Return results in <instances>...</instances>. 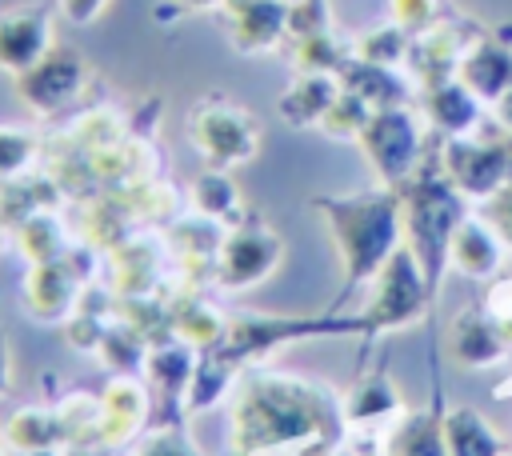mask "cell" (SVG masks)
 <instances>
[{"instance_id":"obj_1","label":"cell","mask_w":512,"mask_h":456,"mask_svg":"<svg viewBox=\"0 0 512 456\" xmlns=\"http://www.w3.org/2000/svg\"><path fill=\"white\" fill-rule=\"evenodd\" d=\"M344 404L332 388L292 372H248L228 404L232 456L324 452L344 436Z\"/></svg>"},{"instance_id":"obj_2","label":"cell","mask_w":512,"mask_h":456,"mask_svg":"<svg viewBox=\"0 0 512 456\" xmlns=\"http://www.w3.org/2000/svg\"><path fill=\"white\" fill-rule=\"evenodd\" d=\"M308 208L324 220L336 256H340V276L344 288L332 304V312L364 284H372V276L384 268V260L404 244V220H400V192L380 184L368 192H352V196H312Z\"/></svg>"},{"instance_id":"obj_3","label":"cell","mask_w":512,"mask_h":456,"mask_svg":"<svg viewBox=\"0 0 512 456\" xmlns=\"http://www.w3.org/2000/svg\"><path fill=\"white\" fill-rule=\"evenodd\" d=\"M400 192V220H404V244L412 248V256L420 260L424 268V280L432 288V300H436V288H440V272L448 264V240L456 232V224L468 216L464 212V196L448 184L440 160H420L416 172L396 184Z\"/></svg>"},{"instance_id":"obj_4","label":"cell","mask_w":512,"mask_h":456,"mask_svg":"<svg viewBox=\"0 0 512 456\" xmlns=\"http://www.w3.org/2000/svg\"><path fill=\"white\" fill-rule=\"evenodd\" d=\"M312 336H364V320L360 316H336V312H324V316L232 312L220 344L208 348V352H216V356L248 368L260 356H268L272 348L292 344V340H312Z\"/></svg>"},{"instance_id":"obj_5","label":"cell","mask_w":512,"mask_h":456,"mask_svg":"<svg viewBox=\"0 0 512 456\" xmlns=\"http://www.w3.org/2000/svg\"><path fill=\"white\" fill-rule=\"evenodd\" d=\"M432 300V288L424 280V268L420 260L412 256L408 244H400L384 268L372 276V296L368 304L360 308V320H364V336H380V332H396V328H408L412 320L424 316Z\"/></svg>"},{"instance_id":"obj_6","label":"cell","mask_w":512,"mask_h":456,"mask_svg":"<svg viewBox=\"0 0 512 456\" xmlns=\"http://www.w3.org/2000/svg\"><path fill=\"white\" fill-rule=\"evenodd\" d=\"M188 144L208 168H240L260 152V124L236 100L208 96L188 112Z\"/></svg>"},{"instance_id":"obj_7","label":"cell","mask_w":512,"mask_h":456,"mask_svg":"<svg viewBox=\"0 0 512 456\" xmlns=\"http://www.w3.org/2000/svg\"><path fill=\"white\" fill-rule=\"evenodd\" d=\"M284 260V240L272 224H264L260 216H240L224 228V240L216 248V268H212V284L220 292H244L264 284Z\"/></svg>"},{"instance_id":"obj_8","label":"cell","mask_w":512,"mask_h":456,"mask_svg":"<svg viewBox=\"0 0 512 456\" xmlns=\"http://www.w3.org/2000/svg\"><path fill=\"white\" fill-rule=\"evenodd\" d=\"M360 152L368 156V164L376 168L380 184L396 188L404 184L416 164L424 160V136H420V124L416 116L404 108V104H392V108H372L364 132H360Z\"/></svg>"},{"instance_id":"obj_9","label":"cell","mask_w":512,"mask_h":456,"mask_svg":"<svg viewBox=\"0 0 512 456\" xmlns=\"http://www.w3.org/2000/svg\"><path fill=\"white\" fill-rule=\"evenodd\" d=\"M440 168L464 200H488L508 184L504 128L488 136H448L440 148Z\"/></svg>"},{"instance_id":"obj_10","label":"cell","mask_w":512,"mask_h":456,"mask_svg":"<svg viewBox=\"0 0 512 456\" xmlns=\"http://www.w3.org/2000/svg\"><path fill=\"white\" fill-rule=\"evenodd\" d=\"M84 80H88L84 56L72 44H52L28 72L12 76V88L36 116H56L80 96Z\"/></svg>"},{"instance_id":"obj_11","label":"cell","mask_w":512,"mask_h":456,"mask_svg":"<svg viewBox=\"0 0 512 456\" xmlns=\"http://www.w3.org/2000/svg\"><path fill=\"white\" fill-rule=\"evenodd\" d=\"M80 296H84V280L68 256L48 264H28L20 280V308L36 324H64L76 312Z\"/></svg>"},{"instance_id":"obj_12","label":"cell","mask_w":512,"mask_h":456,"mask_svg":"<svg viewBox=\"0 0 512 456\" xmlns=\"http://www.w3.org/2000/svg\"><path fill=\"white\" fill-rule=\"evenodd\" d=\"M148 412H152V388L132 372L112 376L100 392V444L104 448L132 444L144 432Z\"/></svg>"},{"instance_id":"obj_13","label":"cell","mask_w":512,"mask_h":456,"mask_svg":"<svg viewBox=\"0 0 512 456\" xmlns=\"http://www.w3.org/2000/svg\"><path fill=\"white\" fill-rule=\"evenodd\" d=\"M52 20L40 4L0 8V72L20 76L52 48Z\"/></svg>"},{"instance_id":"obj_14","label":"cell","mask_w":512,"mask_h":456,"mask_svg":"<svg viewBox=\"0 0 512 456\" xmlns=\"http://www.w3.org/2000/svg\"><path fill=\"white\" fill-rule=\"evenodd\" d=\"M220 12L232 48L244 56L272 52L288 40V8L276 0H224Z\"/></svg>"},{"instance_id":"obj_15","label":"cell","mask_w":512,"mask_h":456,"mask_svg":"<svg viewBox=\"0 0 512 456\" xmlns=\"http://www.w3.org/2000/svg\"><path fill=\"white\" fill-rule=\"evenodd\" d=\"M508 340L488 308H460L448 324V352L460 368H492L508 356Z\"/></svg>"},{"instance_id":"obj_16","label":"cell","mask_w":512,"mask_h":456,"mask_svg":"<svg viewBox=\"0 0 512 456\" xmlns=\"http://www.w3.org/2000/svg\"><path fill=\"white\" fill-rule=\"evenodd\" d=\"M456 80L476 96V100H500L508 88H512V52L504 40H492V36H476L464 56H460V68H456Z\"/></svg>"},{"instance_id":"obj_17","label":"cell","mask_w":512,"mask_h":456,"mask_svg":"<svg viewBox=\"0 0 512 456\" xmlns=\"http://www.w3.org/2000/svg\"><path fill=\"white\" fill-rule=\"evenodd\" d=\"M196 348H188L184 340H176V336H164V340H156V344H148V356H144V380H148V388L156 392V396H164V404H168V412H176V408H184V392H188V384H192V372H196Z\"/></svg>"},{"instance_id":"obj_18","label":"cell","mask_w":512,"mask_h":456,"mask_svg":"<svg viewBox=\"0 0 512 456\" xmlns=\"http://www.w3.org/2000/svg\"><path fill=\"white\" fill-rule=\"evenodd\" d=\"M448 264L468 276V280H488L496 276V268L504 264V244H500V232L480 220V216H464L448 240Z\"/></svg>"},{"instance_id":"obj_19","label":"cell","mask_w":512,"mask_h":456,"mask_svg":"<svg viewBox=\"0 0 512 456\" xmlns=\"http://www.w3.org/2000/svg\"><path fill=\"white\" fill-rule=\"evenodd\" d=\"M464 48H468V44H464L460 28H452V24H432V28H424L420 36H412L408 64H412V76L420 80V88L440 84V80H452L456 68H460Z\"/></svg>"},{"instance_id":"obj_20","label":"cell","mask_w":512,"mask_h":456,"mask_svg":"<svg viewBox=\"0 0 512 456\" xmlns=\"http://www.w3.org/2000/svg\"><path fill=\"white\" fill-rule=\"evenodd\" d=\"M336 92H340L336 72H296V80L280 92L276 112L292 128H316L320 116L328 112V104L336 100Z\"/></svg>"},{"instance_id":"obj_21","label":"cell","mask_w":512,"mask_h":456,"mask_svg":"<svg viewBox=\"0 0 512 456\" xmlns=\"http://www.w3.org/2000/svg\"><path fill=\"white\" fill-rule=\"evenodd\" d=\"M228 316H232V312H220L212 300L184 292L180 300L168 304V332H172L176 340H184L188 348L208 352V348L220 344V336H224V328H228Z\"/></svg>"},{"instance_id":"obj_22","label":"cell","mask_w":512,"mask_h":456,"mask_svg":"<svg viewBox=\"0 0 512 456\" xmlns=\"http://www.w3.org/2000/svg\"><path fill=\"white\" fill-rule=\"evenodd\" d=\"M424 116L444 136H468L476 128L480 100L452 76V80H440V84H428L424 88Z\"/></svg>"},{"instance_id":"obj_23","label":"cell","mask_w":512,"mask_h":456,"mask_svg":"<svg viewBox=\"0 0 512 456\" xmlns=\"http://www.w3.org/2000/svg\"><path fill=\"white\" fill-rule=\"evenodd\" d=\"M12 240L16 252L28 264H48V260H64L68 256V232L60 224V216L52 208H36L24 220L12 224Z\"/></svg>"},{"instance_id":"obj_24","label":"cell","mask_w":512,"mask_h":456,"mask_svg":"<svg viewBox=\"0 0 512 456\" xmlns=\"http://www.w3.org/2000/svg\"><path fill=\"white\" fill-rule=\"evenodd\" d=\"M4 444L20 456H32V452H48L60 444V424H56V408H44V404H20L4 428H0Z\"/></svg>"},{"instance_id":"obj_25","label":"cell","mask_w":512,"mask_h":456,"mask_svg":"<svg viewBox=\"0 0 512 456\" xmlns=\"http://www.w3.org/2000/svg\"><path fill=\"white\" fill-rule=\"evenodd\" d=\"M188 208L208 216V220H216V224L240 220V192H236L228 168H204L188 184Z\"/></svg>"},{"instance_id":"obj_26","label":"cell","mask_w":512,"mask_h":456,"mask_svg":"<svg viewBox=\"0 0 512 456\" xmlns=\"http://www.w3.org/2000/svg\"><path fill=\"white\" fill-rule=\"evenodd\" d=\"M388 456H448L444 416H436L432 408L400 416V424L388 436Z\"/></svg>"},{"instance_id":"obj_27","label":"cell","mask_w":512,"mask_h":456,"mask_svg":"<svg viewBox=\"0 0 512 456\" xmlns=\"http://www.w3.org/2000/svg\"><path fill=\"white\" fill-rule=\"evenodd\" d=\"M392 412H400V396H396V388L384 372H372V376L356 380V388L344 396V424L348 428H368V424H376Z\"/></svg>"},{"instance_id":"obj_28","label":"cell","mask_w":512,"mask_h":456,"mask_svg":"<svg viewBox=\"0 0 512 456\" xmlns=\"http://www.w3.org/2000/svg\"><path fill=\"white\" fill-rule=\"evenodd\" d=\"M60 444L68 448H104L100 444V396L92 392H68L56 404Z\"/></svg>"},{"instance_id":"obj_29","label":"cell","mask_w":512,"mask_h":456,"mask_svg":"<svg viewBox=\"0 0 512 456\" xmlns=\"http://www.w3.org/2000/svg\"><path fill=\"white\" fill-rule=\"evenodd\" d=\"M444 444L448 456H500V436L476 408H452L444 416Z\"/></svg>"},{"instance_id":"obj_30","label":"cell","mask_w":512,"mask_h":456,"mask_svg":"<svg viewBox=\"0 0 512 456\" xmlns=\"http://www.w3.org/2000/svg\"><path fill=\"white\" fill-rule=\"evenodd\" d=\"M340 84L344 88H352L360 100H368L372 108H392V104H404V84H400V76L392 72V68H384V64H364V60H348L340 72Z\"/></svg>"},{"instance_id":"obj_31","label":"cell","mask_w":512,"mask_h":456,"mask_svg":"<svg viewBox=\"0 0 512 456\" xmlns=\"http://www.w3.org/2000/svg\"><path fill=\"white\" fill-rule=\"evenodd\" d=\"M232 376H240V364H232V360H224V356H216V352H200L196 372H192V384H188V392H184V412L192 416V412L216 408V404L224 400Z\"/></svg>"},{"instance_id":"obj_32","label":"cell","mask_w":512,"mask_h":456,"mask_svg":"<svg viewBox=\"0 0 512 456\" xmlns=\"http://www.w3.org/2000/svg\"><path fill=\"white\" fill-rule=\"evenodd\" d=\"M148 336L140 332V328H132L128 320H112L108 324V332H104V340H100V348L92 352L112 376H120V372H136V368H144V356H148Z\"/></svg>"},{"instance_id":"obj_33","label":"cell","mask_w":512,"mask_h":456,"mask_svg":"<svg viewBox=\"0 0 512 456\" xmlns=\"http://www.w3.org/2000/svg\"><path fill=\"white\" fill-rule=\"evenodd\" d=\"M292 68L296 72H340L352 60V44H340L336 32H312V36H296L292 48Z\"/></svg>"},{"instance_id":"obj_34","label":"cell","mask_w":512,"mask_h":456,"mask_svg":"<svg viewBox=\"0 0 512 456\" xmlns=\"http://www.w3.org/2000/svg\"><path fill=\"white\" fill-rule=\"evenodd\" d=\"M408 48H412V36L388 20V24H380V28L360 32V36H356V44H352V56H356V60H364V64L396 68L400 60H408Z\"/></svg>"},{"instance_id":"obj_35","label":"cell","mask_w":512,"mask_h":456,"mask_svg":"<svg viewBox=\"0 0 512 456\" xmlns=\"http://www.w3.org/2000/svg\"><path fill=\"white\" fill-rule=\"evenodd\" d=\"M368 116H372V104H368V100H360L352 88H344V84H340L336 100L328 104V112L320 116V124H316V128H320L324 136H332V140H360V132H364Z\"/></svg>"},{"instance_id":"obj_36","label":"cell","mask_w":512,"mask_h":456,"mask_svg":"<svg viewBox=\"0 0 512 456\" xmlns=\"http://www.w3.org/2000/svg\"><path fill=\"white\" fill-rule=\"evenodd\" d=\"M40 156V136L24 124H0V184L24 176Z\"/></svg>"},{"instance_id":"obj_37","label":"cell","mask_w":512,"mask_h":456,"mask_svg":"<svg viewBox=\"0 0 512 456\" xmlns=\"http://www.w3.org/2000/svg\"><path fill=\"white\" fill-rule=\"evenodd\" d=\"M132 456H200V448L180 432V424H164V428H152L136 448Z\"/></svg>"},{"instance_id":"obj_38","label":"cell","mask_w":512,"mask_h":456,"mask_svg":"<svg viewBox=\"0 0 512 456\" xmlns=\"http://www.w3.org/2000/svg\"><path fill=\"white\" fill-rule=\"evenodd\" d=\"M436 12H440V0H388V20L408 36H420L424 28H432Z\"/></svg>"},{"instance_id":"obj_39","label":"cell","mask_w":512,"mask_h":456,"mask_svg":"<svg viewBox=\"0 0 512 456\" xmlns=\"http://www.w3.org/2000/svg\"><path fill=\"white\" fill-rule=\"evenodd\" d=\"M328 28H332L328 0H300V4L288 8V40L312 36V32H328Z\"/></svg>"},{"instance_id":"obj_40","label":"cell","mask_w":512,"mask_h":456,"mask_svg":"<svg viewBox=\"0 0 512 456\" xmlns=\"http://www.w3.org/2000/svg\"><path fill=\"white\" fill-rule=\"evenodd\" d=\"M484 220L512 244V184H504L496 196H488V208H484Z\"/></svg>"},{"instance_id":"obj_41","label":"cell","mask_w":512,"mask_h":456,"mask_svg":"<svg viewBox=\"0 0 512 456\" xmlns=\"http://www.w3.org/2000/svg\"><path fill=\"white\" fill-rule=\"evenodd\" d=\"M488 312L496 316L504 340L512 344V280H504V284H496V288L488 292Z\"/></svg>"},{"instance_id":"obj_42","label":"cell","mask_w":512,"mask_h":456,"mask_svg":"<svg viewBox=\"0 0 512 456\" xmlns=\"http://www.w3.org/2000/svg\"><path fill=\"white\" fill-rule=\"evenodd\" d=\"M56 8H60V16H64L68 24L84 28V24H92V20L108 8V0H56Z\"/></svg>"},{"instance_id":"obj_43","label":"cell","mask_w":512,"mask_h":456,"mask_svg":"<svg viewBox=\"0 0 512 456\" xmlns=\"http://www.w3.org/2000/svg\"><path fill=\"white\" fill-rule=\"evenodd\" d=\"M492 108H496V124H500L504 132H512V88H508Z\"/></svg>"},{"instance_id":"obj_44","label":"cell","mask_w":512,"mask_h":456,"mask_svg":"<svg viewBox=\"0 0 512 456\" xmlns=\"http://www.w3.org/2000/svg\"><path fill=\"white\" fill-rule=\"evenodd\" d=\"M8 376H12V356H8V336L0 332V396L8 392Z\"/></svg>"},{"instance_id":"obj_45","label":"cell","mask_w":512,"mask_h":456,"mask_svg":"<svg viewBox=\"0 0 512 456\" xmlns=\"http://www.w3.org/2000/svg\"><path fill=\"white\" fill-rule=\"evenodd\" d=\"M168 4H176L180 12H216L224 0H168Z\"/></svg>"},{"instance_id":"obj_46","label":"cell","mask_w":512,"mask_h":456,"mask_svg":"<svg viewBox=\"0 0 512 456\" xmlns=\"http://www.w3.org/2000/svg\"><path fill=\"white\" fill-rule=\"evenodd\" d=\"M504 148H508V184H512V132H504Z\"/></svg>"},{"instance_id":"obj_47","label":"cell","mask_w":512,"mask_h":456,"mask_svg":"<svg viewBox=\"0 0 512 456\" xmlns=\"http://www.w3.org/2000/svg\"><path fill=\"white\" fill-rule=\"evenodd\" d=\"M32 456H56V448H48V452H32Z\"/></svg>"},{"instance_id":"obj_48","label":"cell","mask_w":512,"mask_h":456,"mask_svg":"<svg viewBox=\"0 0 512 456\" xmlns=\"http://www.w3.org/2000/svg\"><path fill=\"white\" fill-rule=\"evenodd\" d=\"M276 4H284V8H292V4H300V0H276Z\"/></svg>"},{"instance_id":"obj_49","label":"cell","mask_w":512,"mask_h":456,"mask_svg":"<svg viewBox=\"0 0 512 456\" xmlns=\"http://www.w3.org/2000/svg\"><path fill=\"white\" fill-rule=\"evenodd\" d=\"M0 236H4V220H0Z\"/></svg>"}]
</instances>
